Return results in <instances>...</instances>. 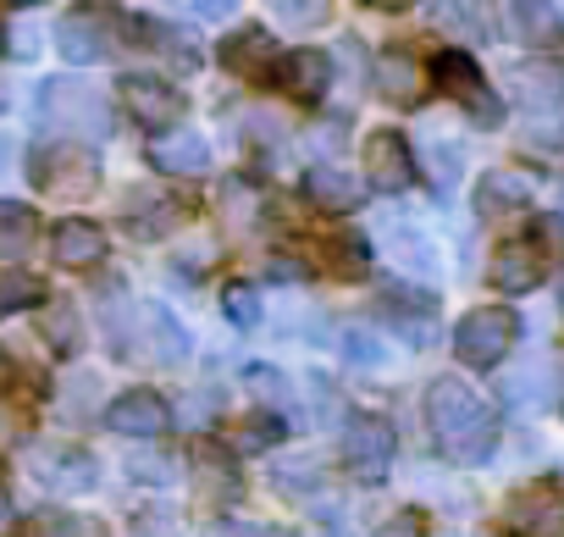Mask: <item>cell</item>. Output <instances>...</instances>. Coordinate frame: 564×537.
I'll list each match as a JSON object with an SVG mask.
<instances>
[{
	"instance_id": "obj_22",
	"label": "cell",
	"mask_w": 564,
	"mask_h": 537,
	"mask_svg": "<svg viewBox=\"0 0 564 537\" xmlns=\"http://www.w3.org/2000/svg\"><path fill=\"white\" fill-rule=\"evenodd\" d=\"M34 233H40V216L18 200H0V260H18L34 249Z\"/></svg>"
},
{
	"instance_id": "obj_30",
	"label": "cell",
	"mask_w": 564,
	"mask_h": 537,
	"mask_svg": "<svg viewBox=\"0 0 564 537\" xmlns=\"http://www.w3.org/2000/svg\"><path fill=\"white\" fill-rule=\"evenodd\" d=\"M333 249H338V255H333V260H338V272H349V278H360L366 266H371V255H366V238H338Z\"/></svg>"
},
{
	"instance_id": "obj_29",
	"label": "cell",
	"mask_w": 564,
	"mask_h": 537,
	"mask_svg": "<svg viewBox=\"0 0 564 537\" xmlns=\"http://www.w3.org/2000/svg\"><path fill=\"white\" fill-rule=\"evenodd\" d=\"M221 305H227V316H232V327H243V333H254V322H260V300H254V289H249V283H232V289L221 294Z\"/></svg>"
},
{
	"instance_id": "obj_20",
	"label": "cell",
	"mask_w": 564,
	"mask_h": 537,
	"mask_svg": "<svg viewBox=\"0 0 564 537\" xmlns=\"http://www.w3.org/2000/svg\"><path fill=\"white\" fill-rule=\"evenodd\" d=\"M377 84H382V95L388 100H399V106H415L421 100V89H426V73H421V62L410 56V51H388L382 62H377Z\"/></svg>"
},
{
	"instance_id": "obj_34",
	"label": "cell",
	"mask_w": 564,
	"mask_h": 537,
	"mask_svg": "<svg viewBox=\"0 0 564 537\" xmlns=\"http://www.w3.org/2000/svg\"><path fill=\"white\" fill-rule=\"evenodd\" d=\"M7 51H12L18 62H29V56H40V34H29V23H12V34H7Z\"/></svg>"
},
{
	"instance_id": "obj_38",
	"label": "cell",
	"mask_w": 564,
	"mask_h": 537,
	"mask_svg": "<svg viewBox=\"0 0 564 537\" xmlns=\"http://www.w3.org/2000/svg\"><path fill=\"white\" fill-rule=\"evenodd\" d=\"M194 18H227L232 7H227V0H199V7H188Z\"/></svg>"
},
{
	"instance_id": "obj_23",
	"label": "cell",
	"mask_w": 564,
	"mask_h": 537,
	"mask_svg": "<svg viewBox=\"0 0 564 537\" xmlns=\"http://www.w3.org/2000/svg\"><path fill=\"white\" fill-rule=\"evenodd\" d=\"M139 316H144V327H150V339H155V344H150V361L177 366V361L188 355V333H183V322H177V316H166L161 305H144Z\"/></svg>"
},
{
	"instance_id": "obj_19",
	"label": "cell",
	"mask_w": 564,
	"mask_h": 537,
	"mask_svg": "<svg viewBox=\"0 0 564 537\" xmlns=\"http://www.w3.org/2000/svg\"><path fill=\"white\" fill-rule=\"evenodd\" d=\"M56 51H62L73 67H95L100 51H106V40H100V29H95L89 12H67V18L56 23Z\"/></svg>"
},
{
	"instance_id": "obj_24",
	"label": "cell",
	"mask_w": 564,
	"mask_h": 537,
	"mask_svg": "<svg viewBox=\"0 0 564 537\" xmlns=\"http://www.w3.org/2000/svg\"><path fill=\"white\" fill-rule=\"evenodd\" d=\"M514 89H520V100H536V106L564 100V62H525L514 73Z\"/></svg>"
},
{
	"instance_id": "obj_3",
	"label": "cell",
	"mask_w": 564,
	"mask_h": 537,
	"mask_svg": "<svg viewBox=\"0 0 564 537\" xmlns=\"http://www.w3.org/2000/svg\"><path fill=\"white\" fill-rule=\"evenodd\" d=\"M426 78H432V89H443L454 106H465L470 122H481V128H498V122H503V106H498V95L487 89L476 56H465V51H437L432 67H426Z\"/></svg>"
},
{
	"instance_id": "obj_27",
	"label": "cell",
	"mask_w": 564,
	"mask_h": 537,
	"mask_svg": "<svg viewBox=\"0 0 564 537\" xmlns=\"http://www.w3.org/2000/svg\"><path fill=\"white\" fill-rule=\"evenodd\" d=\"M40 300H45V283L34 272H7L0 278V322L18 316V311H34Z\"/></svg>"
},
{
	"instance_id": "obj_7",
	"label": "cell",
	"mask_w": 564,
	"mask_h": 537,
	"mask_svg": "<svg viewBox=\"0 0 564 537\" xmlns=\"http://www.w3.org/2000/svg\"><path fill=\"white\" fill-rule=\"evenodd\" d=\"M344 465L360 482H382L388 465H393V427L382 416H355L349 432H344Z\"/></svg>"
},
{
	"instance_id": "obj_45",
	"label": "cell",
	"mask_w": 564,
	"mask_h": 537,
	"mask_svg": "<svg viewBox=\"0 0 564 537\" xmlns=\"http://www.w3.org/2000/svg\"><path fill=\"white\" fill-rule=\"evenodd\" d=\"M558 405H564V388H558Z\"/></svg>"
},
{
	"instance_id": "obj_17",
	"label": "cell",
	"mask_w": 564,
	"mask_h": 537,
	"mask_svg": "<svg viewBox=\"0 0 564 537\" xmlns=\"http://www.w3.org/2000/svg\"><path fill=\"white\" fill-rule=\"evenodd\" d=\"M216 62L227 73H238V78H254L260 67H276V45H271L265 29H238V34H227L216 45Z\"/></svg>"
},
{
	"instance_id": "obj_40",
	"label": "cell",
	"mask_w": 564,
	"mask_h": 537,
	"mask_svg": "<svg viewBox=\"0 0 564 537\" xmlns=\"http://www.w3.org/2000/svg\"><path fill=\"white\" fill-rule=\"evenodd\" d=\"M7 383H12V361H7V355H0V388H7Z\"/></svg>"
},
{
	"instance_id": "obj_32",
	"label": "cell",
	"mask_w": 564,
	"mask_h": 537,
	"mask_svg": "<svg viewBox=\"0 0 564 537\" xmlns=\"http://www.w3.org/2000/svg\"><path fill=\"white\" fill-rule=\"evenodd\" d=\"M276 438H282L276 416H254V421L243 427V443H249V449H265V443H276Z\"/></svg>"
},
{
	"instance_id": "obj_41",
	"label": "cell",
	"mask_w": 564,
	"mask_h": 537,
	"mask_svg": "<svg viewBox=\"0 0 564 537\" xmlns=\"http://www.w3.org/2000/svg\"><path fill=\"white\" fill-rule=\"evenodd\" d=\"M558 216H564V178H558Z\"/></svg>"
},
{
	"instance_id": "obj_11",
	"label": "cell",
	"mask_w": 564,
	"mask_h": 537,
	"mask_svg": "<svg viewBox=\"0 0 564 537\" xmlns=\"http://www.w3.org/2000/svg\"><path fill=\"white\" fill-rule=\"evenodd\" d=\"M514 537H564V498L553 487H525L509 498Z\"/></svg>"
},
{
	"instance_id": "obj_42",
	"label": "cell",
	"mask_w": 564,
	"mask_h": 537,
	"mask_svg": "<svg viewBox=\"0 0 564 537\" xmlns=\"http://www.w3.org/2000/svg\"><path fill=\"white\" fill-rule=\"evenodd\" d=\"M558 311H564V278H558Z\"/></svg>"
},
{
	"instance_id": "obj_21",
	"label": "cell",
	"mask_w": 564,
	"mask_h": 537,
	"mask_svg": "<svg viewBox=\"0 0 564 537\" xmlns=\"http://www.w3.org/2000/svg\"><path fill=\"white\" fill-rule=\"evenodd\" d=\"M128 200H133V205H128V227L144 233V238H161L166 227L183 222V200H172V194H144V189H133Z\"/></svg>"
},
{
	"instance_id": "obj_8",
	"label": "cell",
	"mask_w": 564,
	"mask_h": 537,
	"mask_svg": "<svg viewBox=\"0 0 564 537\" xmlns=\"http://www.w3.org/2000/svg\"><path fill=\"white\" fill-rule=\"evenodd\" d=\"M271 78H276V89L289 95V100L316 106L333 89V56L327 51H289V56H276Z\"/></svg>"
},
{
	"instance_id": "obj_39",
	"label": "cell",
	"mask_w": 564,
	"mask_h": 537,
	"mask_svg": "<svg viewBox=\"0 0 564 537\" xmlns=\"http://www.w3.org/2000/svg\"><path fill=\"white\" fill-rule=\"evenodd\" d=\"M7 520H12V498L0 493V531H7Z\"/></svg>"
},
{
	"instance_id": "obj_1",
	"label": "cell",
	"mask_w": 564,
	"mask_h": 537,
	"mask_svg": "<svg viewBox=\"0 0 564 537\" xmlns=\"http://www.w3.org/2000/svg\"><path fill=\"white\" fill-rule=\"evenodd\" d=\"M426 427H432L437 449L448 460H459V465L487 460L492 443H498L492 405L470 383H459V377H432V388H426Z\"/></svg>"
},
{
	"instance_id": "obj_2",
	"label": "cell",
	"mask_w": 564,
	"mask_h": 537,
	"mask_svg": "<svg viewBox=\"0 0 564 537\" xmlns=\"http://www.w3.org/2000/svg\"><path fill=\"white\" fill-rule=\"evenodd\" d=\"M29 178L45 200H84L95 194L100 183V155L78 139H62V144H40L34 161H29Z\"/></svg>"
},
{
	"instance_id": "obj_26",
	"label": "cell",
	"mask_w": 564,
	"mask_h": 537,
	"mask_svg": "<svg viewBox=\"0 0 564 537\" xmlns=\"http://www.w3.org/2000/svg\"><path fill=\"white\" fill-rule=\"evenodd\" d=\"M29 537H106V526L95 515H73V509H40L29 520Z\"/></svg>"
},
{
	"instance_id": "obj_37",
	"label": "cell",
	"mask_w": 564,
	"mask_h": 537,
	"mask_svg": "<svg viewBox=\"0 0 564 537\" xmlns=\"http://www.w3.org/2000/svg\"><path fill=\"white\" fill-rule=\"evenodd\" d=\"M276 18H300V23H316V18H327V7H294V0H282V7H276Z\"/></svg>"
},
{
	"instance_id": "obj_10",
	"label": "cell",
	"mask_w": 564,
	"mask_h": 537,
	"mask_svg": "<svg viewBox=\"0 0 564 537\" xmlns=\"http://www.w3.org/2000/svg\"><path fill=\"white\" fill-rule=\"evenodd\" d=\"M106 427L117 438H161L172 427V410H166V399L155 388H128L122 399L106 405Z\"/></svg>"
},
{
	"instance_id": "obj_6",
	"label": "cell",
	"mask_w": 564,
	"mask_h": 537,
	"mask_svg": "<svg viewBox=\"0 0 564 537\" xmlns=\"http://www.w3.org/2000/svg\"><path fill=\"white\" fill-rule=\"evenodd\" d=\"M122 106H128L133 122H144V128H172V133H177V117L188 111L183 89H172V84L155 78V73H128V78H122Z\"/></svg>"
},
{
	"instance_id": "obj_13",
	"label": "cell",
	"mask_w": 564,
	"mask_h": 537,
	"mask_svg": "<svg viewBox=\"0 0 564 537\" xmlns=\"http://www.w3.org/2000/svg\"><path fill=\"white\" fill-rule=\"evenodd\" d=\"M531 194H536V178L520 172V167H492V172L476 178V211H481V216L520 211V205H531Z\"/></svg>"
},
{
	"instance_id": "obj_33",
	"label": "cell",
	"mask_w": 564,
	"mask_h": 537,
	"mask_svg": "<svg viewBox=\"0 0 564 537\" xmlns=\"http://www.w3.org/2000/svg\"><path fill=\"white\" fill-rule=\"evenodd\" d=\"M133 537H177V520H172V515H161V509H150V515H139V520H133Z\"/></svg>"
},
{
	"instance_id": "obj_35",
	"label": "cell",
	"mask_w": 564,
	"mask_h": 537,
	"mask_svg": "<svg viewBox=\"0 0 564 537\" xmlns=\"http://www.w3.org/2000/svg\"><path fill=\"white\" fill-rule=\"evenodd\" d=\"M459 178V150L454 144H437V189H448Z\"/></svg>"
},
{
	"instance_id": "obj_5",
	"label": "cell",
	"mask_w": 564,
	"mask_h": 537,
	"mask_svg": "<svg viewBox=\"0 0 564 537\" xmlns=\"http://www.w3.org/2000/svg\"><path fill=\"white\" fill-rule=\"evenodd\" d=\"M40 111H45L51 122L73 128V133H89V139H106V133H111V106H106L89 84H78V78H51V84L40 89Z\"/></svg>"
},
{
	"instance_id": "obj_31",
	"label": "cell",
	"mask_w": 564,
	"mask_h": 537,
	"mask_svg": "<svg viewBox=\"0 0 564 537\" xmlns=\"http://www.w3.org/2000/svg\"><path fill=\"white\" fill-rule=\"evenodd\" d=\"M249 383L271 399V405H282V399H289V377H282V372H271V366H254L249 372Z\"/></svg>"
},
{
	"instance_id": "obj_43",
	"label": "cell",
	"mask_w": 564,
	"mask_h": 537,
	"mask_svg": "<svg viewBox=\"0 0 564 537\" xmlns=\"http://www.w3.org/2000/svg\"><path fill=\"white\" fill-rule=\"evenodd\" d=\"M260 537H289V531H260Z\"/></svg>"
},
{
	"instance_id": "obj_16",
	"label": "cell",
	"mask_w": 564,
	"mask_h": 537,
	"mask_svg": "<svg viewBox=\"0 0 564 537\" xmlns=\"http://www.w3.org/2000/svg\"><path fill=\"white\" fill-rule=\"evenodd\" d=\"M51 255H56L62 266H100V255H106V227L89 222V216H67V222H56V233H51Z\"/></svg>"
},
{
	"instance_id": "obj_9",
	"label": "cell",
	"mask_w": 564,
	"mask_h": 537,
	"mask_svg": "<svg viewBox=\"0 0 564 537\" xmlns=\"http://www.w3.org/2000/svg\"><path fill=\"white\" fill-rule=\"evenodd\" d=\"M487 278H492L498 294H531L547 278V255H542L536 238H509V244H498Z\"/></svg>"
},
{
	"instance_id": "obj_14",
	"label": "cell",
	"mask_w": 564,
	"mask_h": 537,
	"mask_svg": "<svg viewBox=\"0 0 564 537\" xmlns=\"http://www.w3.org/2000/svg\"><path fill=\"white\" fill-rule=\"evenodd\" d=\"M34 465H40V482H51L56 493H89L100 482V465L89 449H40Z\"/></svg>"
},
{
	"instance_id": "obj_36",
	"label": "cell",
	"mask_w": 564,
	"mask_h": 537,
	"mask_svg": "<svg viewBox=\"0 0 564 537\" xmlns=\"http://www.w3.org/2000/svg\"><path fill=\"white\" fill-rule=\"evenodd\" d=\"M377 537H421V520H415V515H393Z\"/></svg>"
},
{
	"instance_id": "obj_44",
	"label": "cell",
	"mask_w": 564,
	"mask_h": 537,
	"mask_svg": "<svg viewBox=\"0 0 564 537\" xmlns=\"http://www.w3.org/2000/svg\"><path fill=\"white\" fill-rule=\"evenodd\" d=\"M322 537H344V531H322Z\"/></svg>"
},
{
	"instance_id": "obj_12",
	"label": "cell",
	"mask_w": 564,
	"mask_h": 537,
	"mask_svg": "<svg viewBox=\"0 0 564 537\" xmlns=\"http://www.w3.org/2000/svg\"><path fill=\"white\" fill-rule=\"evenodd\" d=\"M366 178H371L377 189H388V194L410 189L415 167H410V144H404V133L382 128V133H371V139H366Z\"/></svg>"
},
{
	"instance_id": "obj_4",
	"label": "cell",
	"mask_w": 564,
	"mask_h": 537,
	"mask_svg": "<svg viewBox=\"0 0 564 537\" xmlns=\"http://www.w3.org/2000/svg\"><path fill=\"white\" fill-rule=\"evenodd\" d=\"M514 344H520V316L509 305H476L454 327V355H459V366H476V372L498 366Z\"/></svg>"
},
{
	"instance_id": "obj_28",
	"label": "cell",
	"mask_w": 564,
	"mask_h": 537,
	"mask_svg": "<svg viewBox=\"0 0 564 537\" xmlns=\"http://www.w3.org/2000/svg\"><path fill=\"white\" fill-rule=\"evenodd\" d=\"M45 339H51V350L56 355H73L84 339H78V311L67 305V300H56L51 311H45Z\"/></svg>"
},
{
	"instance_id": "obj_15",
	"label": "cell",
	"mask_w": 564,
	"mask_h": 537,
	"mask_svg": "<svg viewBox=\"0 0 564 537\" xmlns=\"http://www.w3.org/2000/svg\"><path fill=\"white\" fill-rule=\"evenodd\" d=\"M305 194H311V205H322V211H344V216L366 205V183L349 178V172L333 167V161H316V167L305 172Z\"/></svg>"
},
{
	"instance_id": "obj_25",
	"label": "cell",
	"mask_w": 564,
	"mask_h": 537,
	"mask_svg": "<svg viewBox=\"0 0 564 537\" xmlns=\"http://www.w3.org/2000/svg\"><path fill=\"white\" fill-rule=\"evenodd\" d=\"M509 23L525 45H564V18L553 7H509Z\"/></svg>"
},
{
	"instance_id": "obj_18",
	"label": "cell",
	"mask_w": 564,
	"mask_h": 537,
	"mask_svg": "<svg viewBox=\"0 0 564 537\" xmlns=\"http://www.w3.org/2000/svg\"><path fill=\"white\" fill-rule=\"evenodd\" d=\"M150 161L161 167V172H205L210 167V144L199 139V133H188V128H177V133H166V139H155L150 144Z\"/></svg>"
}]
</instances>
